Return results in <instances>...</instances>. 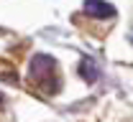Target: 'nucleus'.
I'll return each mask as SVG.
<instances>
[{
  "label": "nucleus",
  "instance_id": "nucleus-3",
  "mask_svg": "<svg viewBox=\"0 0 133 122\" xmlns=\"http://www.w3.org/2000/svg\"><path fill=\"white\" fill-rule=\"evenodd\" d=\"M84 13L92 18H115V5L110 3H84Z\"/></svg>",
  "mask_w": 133,
  "mask_h": 122
},
{
  "label": "nucleus",
  "instance_id": "nucleus-2",
  "mask_svg": "<svg viewBox=\"0 0 133 122\" xmlns=\"http://www.w3.org/2000/svg\"><path fill=\"white\" fill-rule=\"evenodd\" d=\"M77 71H79V76H82L84 82H90V84L100 79V66L95 64V59H90V56H82V59H79Z\"/></svg>",
  "mask_w": 133,
  "mask_h": 122
},
{
  "label": "nucleus",
  "instance_id": "nucleus-4",
  "mask_svg": "<svg viewBox=\"0 0 133 122\" xmlns=\"http://www.w3.org/2000/svg\"><path fill=\"white\" fill-rule=\"evenodd\" d=\"M131 43H133V31H131Z\"/></svg>",
  "mask_w": 133,
  "mask_h": 122
},
{
  "label": "nucleus",
  "instance_id": "nucleus-1",
  "mask_svg": "<svg viewBox=\"0 0 133 122\" xmlns=\"http://www.w3.org/2000/svg\"><path fill=\"white\" fill-rule=\"evenodd\" d=\"M31 82L41 89L44 94H56L62 87V76L56 69V61L46 56V53H38L31 59Z\"/></svg>",
  "mask_w": 133,
  "mask_h": 122
}]
</instances>
